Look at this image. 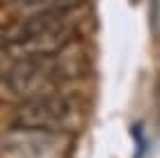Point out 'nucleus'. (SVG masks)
Returning <instances> with one entry per match:
<instances>
[{
  "label": "nucleus",
  "mask_w": 160,
  "mask_h": 158,
  "mask_svg": "<svg viewBox=\"0 0 160 158\" xmlns=\"http://www.w3.org/2000/svg\"><path fill=\"white\" fill-rule=\"evenodd\" d=\"M82 117V108L73 96L64 94H46L37 99L21 101L14 110V128H37V131H57L69 133L76 128Z\"/></svg>",
  "instance_id": "f257e3e1"
},
{
  "label": "nucleus",
  "mask_w": 160,
  "mask_h": 158,
  "mask_svg": "<svg viewBox=\"0 0 160 158\" xmlns=\"http://www.w3.org/2000/svg\"><path fill=\"white\" fill-rule=\"evenodd\" d=\"M69 133L14 128L0 135V158H69Z\"/></svg>",
  "instance_id": "f03ea898"
},
{
  "label": "nucleus",
  "mask_w": 160,
  "mask_h": 158,
  "mask_svg": "<svg viewBox=\"0 0 160 158\" xmlns=\"http://www.w3.org/2000/svg\"><path fill=\"white\" fill-rule=\"evenodd\" d=\"M71 41H76V23L53 28V30H43L30 37L9 41L7 46H2L5 51V67L18 60H28V57H50L64 51Z\"/></svg>",
  "instance_id": "7ed1b4c3"
}]
</instances>
